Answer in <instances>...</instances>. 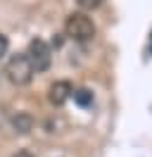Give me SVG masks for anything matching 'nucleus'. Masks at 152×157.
Returning <instances> with one entry per match:
<instances>
[{
    "instance_id": "nucleus-1",
    "label": "nucleus",
    "mask_w": 152,
    "mask_h": 157,
    "mask_svg": "<svg viewBox=\"0 0 152 157\" xmlns=\"http://www.w3.org/2000/svg\"><path fill=\"white\" fill-rule=\"evenodd\" d=\"M64 31L69 38L78 40V43H86V40H90L97 33V26H95V21L86 12H71L64 21Z\"/></svg>"
},
{
    "instance_id": "nucleus-2",
    "label": "nucleus",
    "mask_w": 152,
    "mask_h": 157,
    "mask_svg": "<svg viewBox=\"0 0 152 157\" xmlns=\"http://www.w3.org/2000/svg\"><path fill=\"white\" fill-rule=\"evenodd\" d=\"M5 74H7V78L14 83V86H26V83H31V78H33L36 71L31 67L26 52H19V55H12V57L7 59Z\"/></svg>"
},
{
    "instance_id": "nucleus-3",
    "label": "nucleus",
    "mask_w": 152,
    "mask_h": 157,
    "mask_svg": "<svg viewBox=\"0 0 152 157\" xmlns=\"http://www.w3.org/2000/svg\"><path fill=\"white\" fill-rule=\"evenodd\" d=\"M28 62H31V67L33 71H45L50 67V62H52V50L48 45L43 38H33L28 43V52H26Z\"/></svg>"
},
{
    "instance_id": "nucleus-4",
    "label": "nucleus",
    "mask_w": 152,
    "mask_h": 157,
    "mask_svg": "<svg viewBox=\"0 0 152 157\" xmlns=\"http://www.w3.org/2000/svg\"><path fill=\"white\" fill-rule=\"evenodd\" d=\"M71 93H74V88H71V83L69 81H55L52 86H50V90H48V98H50V102L52 105H64L66 100L71 98Z\"/></svg>"
},
{
    "instance_id": "nucleus-5",
    "label": "nucleus",
    "mask_w": 152,
    "mask_h": 157,
    "mask_svg": "<svg viewBox=\"0 0 152 157\" xmlns=\"http://www.w3.org/2000/svg\"><path fill=\"white\" fill-rule=\"evenodd\" d=\"M12 126H14V131H17V133H28V131L33 128V119L21 112V114H17V117L12 119Z\"/></svg>"
},
{
    "instance_id": "nucleus-6",
    "label": "nucleus",
    "mask_w": 152,
    "mask_h": 157,
    "mask_svg": "<svg viewBox=\"0 0 152 157\" xmlns=\"http://www.w3.org/2000/svg\"><path fill=\"white\" fill-rule=\"evenodd\" d=\"M71 98H74L81 107H88V105L93 102V93H90L88 88H78V90H74V93H71Z\"/></svg>"
},
{
    "instance_id": "nucleus-7",
    "label": "nucleus",
    "mask_w": 152,
    "mask_h": 157,
    "mask_svg": "<svg viewBox=\"0 0 152 157\" xmlns=\"http://www.w3.org/2000/svg\"><path fill=\"white\" fill-rule=\"evenodd\" d=\"M76 2H78V7H83V10H95V7H100L102 0H76Z\"/></svg>"
},
{
    "instance_id": "nucleus-8",
    "label": "nucleus",
    "mask_w": 152,
    "mask_h": 157,
    "mask_svg": "<svg viewBox=\"0 0 152 157\" xmlns=\"http://www.w3.org/2000/svg\"><path fill=\"white\" fill-rule=\"evenodd\" d=\"M7 48H10V40L5 33H0V57H5L7 55Z\"/></svg>"
},
{
    "instance_id": "nucleus-9",
    "label": "nucleus",
    "mask_w": 152,
    "mask_h": 157,
    "mask_svg": "<svg viewBox=\"0 0 152 157\" xmlns=\"http://www.w3.org/2000/svg\"><path fill=\"white\" fill-rule=\"evenodd\" d=\"M14 157H33V155H31L28 150H19V152H17V155H14Z\"/></svg>"
}]
</instances>
